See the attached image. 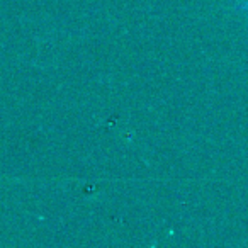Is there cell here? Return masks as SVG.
Here are the masks:
<instances>
[{
    "mask_svg": "<svg viewBox=\"0 0 248 248\" xmlns=\"http://www.w3.org/2000/svg\"><path fill=\"white\" fill-rule=\"evenodd\" d=\"M245 9H247V11H248V0H247V2H245Z\"/></svg>",
    "mask_w": 248,
    "mask_h": 248,
    "instance_id": "6da1fadb",
    "label": "cell"
}]
</instances>
